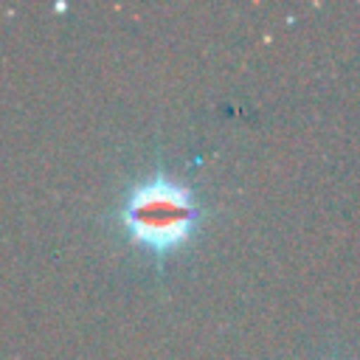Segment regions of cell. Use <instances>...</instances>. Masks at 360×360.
Listing matches in <instances>:
<instances>
[{"instance_id":"6da1fadb","label":"cell","mask_w":360,"mask_h":360,"mask_svg":"<svg viewBox=\"0 0 360 360\" xmlns=\"http://www.w3.org/2000/svg\"><path fill=\"white\" fill-rule=\"evenodd\" d=\"M121 222L129 239L152 253H166L183 245L197 222L191 188L174 177L152 174L135 183L121 205Z\"/></svg>"}]
</instances>
